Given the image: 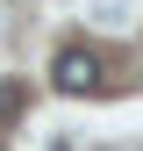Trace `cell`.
<instances>
[{
	"instance_id": "obj_1",
	"label": "cell",
	"mask_w": 143,
	"mask_h": 151,
	"mask_svg": "<svg viewBox=\"0 0 143 151\" xmlns=\"http://www.w3.org/2000/svg\"><path fill=\"white\" fill-rule=\"evenodd\" d=\"M50 79H57V93H93V86H100V58H93L86 43H64L57 65H50Z\"/></svg>"
},
{
	"instance_id": "obj_2",
	"label": "cell",
	"mask_w": 143,
	"mask_h": 151,
	"mask_svg": "<svg viewBox=\"0 0 143 151\" xmlns=\"http://www.w3.org/2000/svg\"><path fill=\"white\" fill-rule=\"evenodd\" d=\"M7 115H22V86H0V122Z\"/></svg>"
},
{
	"instance_id": "obj_3",
	"label": "cell",
	"mask_w": 143,
	"mask_h": 151,
	"mask_svg": "<svg viewBox=\"0 0 143 151\" xmlns=\"http://www.w3.org/2000/svg\"><path fill=\"white\" fill-rule=\"evenodd\" d=\"M57 151H72V144H57Z\"/></svg>"
}]
</instances>
